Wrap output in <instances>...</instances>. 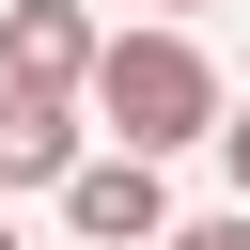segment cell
<instances>
[{"label":"cell","instance_id":"6da1fadb","mask_svg":"<svg viewBox=\"0 0 250 250\" xmlns=\"http://www.w3.org/2000/svg\"><path fill=\"white\" fill-rule=\"evenodd\" d=\"M94 125H109L125 156H188V141L234 125V94H219V62L188 47V16H141V31H109V62H94Z\"/></svg>","mask_w":250,"mask_h":250},{"label":"cell","instance_id":"7a4b0ae2","mask_svg":"<svg viewBox=\"0 0 250 250\" xmlns=\"http://www.w3.org/2000/svg\"><path fill=\"white\" fill-rule=\"evenodd\" d=\"M62 219H78L94 250H172V188H156V156H125V141L62 172Z\"/></svg>","mask_w":250,"mask_h":250},{"label":"cell","instance_id":"3957f363","mask_svg":"<svg viewBox=\"0 0 250 250\" xmlns=\"http://www.w3.org/2000/svg\"><path fill=\"white\" fill-rule=\"evenodd\" d=\"M78 156H94V141H78V94H62V78H16V62H0V188H62Z\"/></svg>","mask_w":250,"mask_h":250},{"label":"cell","instance_id":"277c9868","mask_svg":"<svg viewBox=\"0 0 250 250\" xmlns=\"http://www.w3.org/2000/svg\"><path fill=\"white\" fill-rule=\"evenodd\" d=\"M0 62H16V78H62V94H94L109 31H94L78 0H0Z\"/></svg>","mask_w":250,"mask_h":250},{"label":"cell","instance_id":"5b68a950","mask_svg":"<svg viewBox=\"0 0 250 250\" xmlns=\"http://www.w3.org/2000/svg\"><path fill=\"white\" fill-rule=\"evenodd\" d=\"M172 250H250V203H234V219H188Z\"/></svg>","mask_w":250,"mask_h":250},{"label":"cell","instance_id":"8992f818","mask_svg":"<svg viewBox=\"0 0 250 250\" xmlns=\"http://www.w3.org/2000/svg\"><path fill=\"white\" fill-rule=\"evenodd\" d=\"M219 156H234V203H250V109H234V125H219Z\"/></svg>","mask_w":250,"mask_h":250},{"label":"cell","instance_id":"52a82bcc","mask_svg":"<svg viewBox=\"0 0 250 250\" xmlns=\"http://www.w3.org/2000/svg\"><path fill=\"white\" fill-rule=\"evenodd\" d=\"M156 16H203V0H156Z\"/></svg>","mask_w":250,"mask_h":250},{"label":"cell","instance_id":"ba28073f","mask_svg":"<svg viewBox=\"0 0 250 250\" xmlns=\"http://www.w3.org/2000/svg\"><path fill=\"white\" fill-rule=\"evenodd\" d=\"M0 250H16V219H0Z\"/></svg>","mask_w":250,"mask_h":250}]
</instances>
